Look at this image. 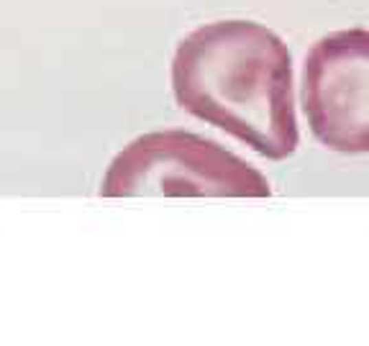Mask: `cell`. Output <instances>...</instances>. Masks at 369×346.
<instances>
[{"label":"cell","instance_id":"obj_1","mask_svg":"<svg viewBox=\"0 0 369 346\" xmlns=\"http://www.w3.org/2000/svg\"><path fill=\"white\" fill-rule=\"evenodd\" d=\"M172 87L182 111L267 160H287L298 147L290 52L262 23L216 21L195 28L175 52Z\"/></svg>","mask_w":369,"mask_h":346},{"label":"cell","instance_id":"obj_3","mask_svg":"<svg viewBox=\"0 0 369 346\" xmlns=\"http://www.w3.org/2000/svg\"><path fill=\"white\" fill-rule=\"evenodd\" d=\"M303 105L315 139L328 149L369 151V31H333L311 49Z\"/></svg>","mask_w":369,"mask_h":346},{"label":"cell","instance_id":"obj_2","mask_svg":"<svg viewBox=\"0 0 369 346\" xmlns=\"http://www.w3.org/2000/svg\"><path fill=\"white\" fill-rule=\"evenodd\" d=\"M100 195L269 197L272 187L249 162L216 141L188 131H154L131 141L111 162Z\"/></svg>","mask_w":369,"mask_h":346}]
</instances>
